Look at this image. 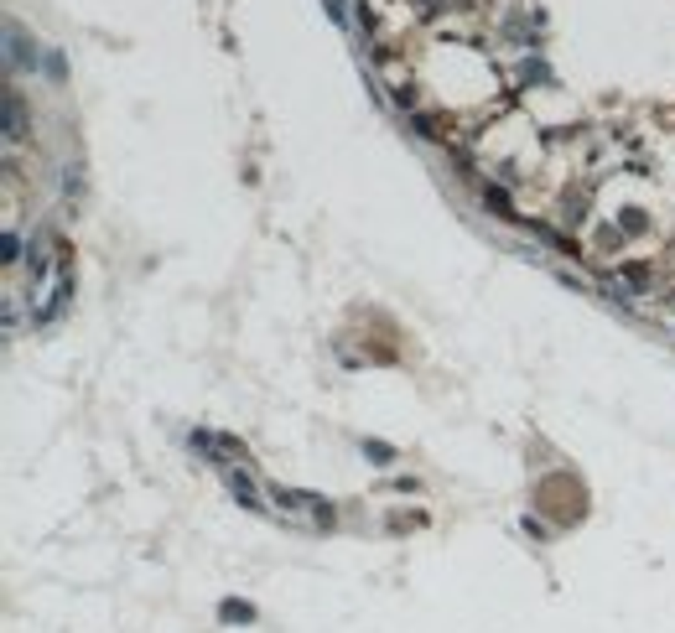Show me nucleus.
I'll return each mask as SVG.
<instances>
[{"mask_svg":"<svg viewBox=\"0 0 675 633\" xmlns=\"http://www.w3.org/2000/svg\"><path fill=\"white\" fill-rule=\"evenodd\" d=\"M5 36H11V68H21V62H32V42H21V26H5Z\"/></svg>","mask_w":675,"mask_h":633,"instance_id":"nucleus-1","label":"nucleus"},{"mask_svg":"<svg viewBox=\"0 0 675 633\" xmlns=\"http://www.w3.org/2000/svg\"><path fill=\"white\" fill-rule=\"evenodd\" d=\"M5 141H21V99H5Z\"/></svg>","mask_w":675,"mask_h":633,"instance_id":"nucleus-2","label":"nucleus"}]
</instances>
